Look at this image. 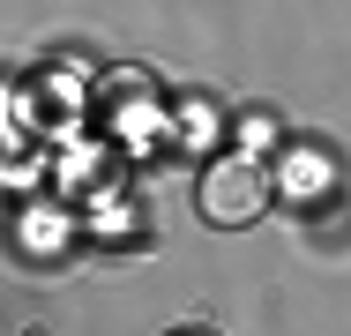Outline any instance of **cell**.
<instances>
[{
	"instance_id": "6da1fadb",
	"label": "cell",
	"mask_w": 351,
	"mask_h": 336,
	"mask_svg": "<svg viewBox=\"0 0 351 336\" xmlns=\"http://www.w3.org/2000/svg\"><path fill=\"white\" fill-rule=\"evenodd\" d=\"M195 209H202V224H217V232L254 224V217L269 209V180H262V165H254V149L217 157L210 172H202V187H195Z\"/></svg>"
}]
</instances>
